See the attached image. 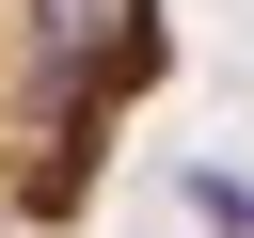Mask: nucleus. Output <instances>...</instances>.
<instances>
[]
</instances>
